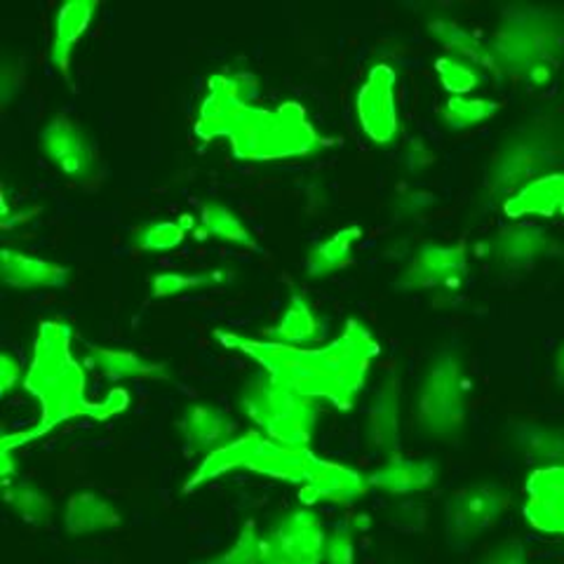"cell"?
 I'll use <instances>...</instances> for the list:
<instances>
[{
    "label": "cell",
    "mask_w": 564,
    "mask_h": 564,
    "mask_svg": "<svg viewBox=\"0 0 564 564\" xmlns=\"http://www.w3.org/2000/svg\"><path fill=\"white\" fill-rule=\"evenodd\" d=\"M259 83L245 70H219L207 80L196 134L205 141L226 137L240 161H292L311 158L332 147L317 132L302 104L263 106L257 101Z\"/></svg>",
    "instance_id": "cell-1"
},
{
    "label": "cell",
    "mask_w": 564,
    "mask_h": 564,
    "mask_svg": "<svg viewBox=\"0 0 564 564\" xmlns=\"http://www.w3.org/2000/svg\"><path fill=\"white\" fill-rule=\"evenodd\" d=\"M215 339L242 352L261 367L263 375L313 402L323 400L350 410L362 393L369 367L379 356V341L358 317H348L339 339L323 348L263 341L231 329H215Z\"/></svg>",
    "instance_id": "cell-2"
},
{
    "label": "cell",
    "mask_w": 564,
    "mask_h": 564,
    "mask_svg": "<svg viewBox=\"0 0 564 564\" xmlns=\"http://www.w3.org/2000/svg\"><path fill=\"white\" fill-rule=\"evenodd\" d=\"M234 470H250L257 475H267V478L296 485L302 506L308 508L315 503L350 506L369 491L367 478L356 468L327 462V458L315 456L313 449L304 445L278 443V440H271L257 431H247L215 454L205 456L184 489L193 491Z\"/></svg>",
    "instance_id": "cell-3"
},
{
    "label": "cell",
    "mask_w": 564,
    "mask_h": 564,
    "mask_svg": "<svg viewBox=\"0 0 564 564\" xmlns=\"http://www.w3.org/2000/svg\"><path fill=\"white\" fill-rule=\"evenodd\" d=\"M70 339L74 332L62 321H45L35 332L24 388L41 402V423L33 426L41 437L66 421H109L130 404L126 388H116L101 402L87 400V377L70 352Z\"/></svg>",
    "instance_id": "cell-4"
},
{
    "label": "cell",
    "mask_w": 564,
    "mask_h": 564,
    "mask_svg": "<svg viewBox=\"0 0 564 564\" xmlns=\"http://www.w3.org/2000/svg\"><path fill=\"white\" fill-rule=\"evenodd\" d=\"M238 402L267 437L285 445H311L317 426V404L313 400L261 372L242 383Z\"/></svg>",
    "instance_id": "cell-5"
},
{
    "label": "cell",
    "mask_w": 564,
    "mask_h": 564,
    "mask_svg": "<svg viewBox=\"0 0 564 564\" xmlns=\"http://www.w3.org/2000/svg\"><path fill=\"white\" fill-rule=\"evenodd\" d=\"M466 375L456 352H440L426 367L416 393L419 431L433 440H454L466 426Z\"/></svg>",
    "instance_id": "cell-6"
},
{
    "label": "cell",
    "mask_w": 564,
    "mask_h": 564,
    "mask_svg": "<svg viewBox=\"0 0 564 564\" xmlns=\"http://www.w3.org/2000/svg\"><path fill=\"white\" fill-rule=\"evenodd\" d=\"M560 35L551 29V22L536 10H516L506 17L497 39L491 43L497 57L499 74H520L527 78L529 70L539 64H551L553 47Z\"/></svg>",
    "instance_id": "cell-7"
},
{
    "label": "cell",
    "mask_w": 564,
    "mask_h": 564,
    "mask_svg": "<svg viewBox=\"0 0 564 564\" xmlns=\"http://www.w3.org/2000/svg\"><path fill=\"white\" fill-rule=\"evenodd\" d=\"M327 532L308 506L292 508L263 532V564H323Z\"/></svg>",
    "instance_id": "cell-8"
},
{
    "label": "cell",
    "mask_w": 564,
    "mask_h": 564,
    "mask_svg": "<svg viewBox=\"0 0 564 564\" xmlns=\"http://www.w3.org/2000/svg\"><path fill=\"white\" fill-rule=\"evenodd\" d=\"M510 506V494L501 485H468L456 489L447 499L445 520L449 539L468 543L482 536L501 520Z\"/></svg>",
    "instance_id": "cell-9"
},
{
    "label": "cell",
    "mask_w": 564,
    "mask_h": 564,
    "mask_svg": "<svg viewBox=\"0 0 564 564\" xmlns=\"http://www.w3.org/2000/svg\"><path fill=\"white\" fill-rule=\"evenodd\" d=\"M356 116L362 132L375 144H391L400 132L398 74L393 66L377 64L367 70L356 95Z\"/></svg>",
    "instance_id": "cell-10"
},
{
    "label": "cell",
    "mask_w": 564,
    "mask_h": 564,
    "mask_svg": "<svg viewBox=\"0 0 564 564\" xmlns=\"http://www.w3.org/2000/svg\"><path fill=\"white\" fill-rule=\"evenodd\" d=\"M468 275L466 245L426 242L398 278L400 290H456Z\"/></svg>",
    "instance_id": "cell-11"
},
{
    "label": "cell",
    "mask_w": 564,
    "mask_h": 564,
    "mask_svg": "<svg viewBox=\"0 0 564 564\" xmlns=\"http://www.w3.org/2000/svg\"><path fill=\"white\" fill-rule=\"evenodd\" d=\"M41 149L47 161L70 180H87L95 174L97 153L93 139L80 122L66 113L52 116L41 130Z\"/></svg>",
    "instance_id": "cell-12"
},
{
    "label": "cell",
    "mask_w": 564,
    "mask_h": 564,
    "mask_svg": "<svg viewBox=\"0 0 564 564\" xmlns=\"http://www.w3.org/2000/svg\"><path fill=\"white\" fill-rule=\"evenodd\" d=\"M522 516L534 532L564 539V464H545L529 473Z\"/></svg>",
    "instance_id": "cell-13"
},
{
    "label": "cell",
    "mask_w": 564,
    "mask_h": 564,
    "mask_svg": "<svg viewBox=\"0 0 564 564\" xmlns=\"http://www.w3.org/2000/svg\"><path fill=\"white\" fill-rule=\"evenodd\" d=\"M400 404L402 383L398 377L386 379L367 410V440L381 454L398 456L400 449Z\"/></svg>",
    "instance_id": "cell-14"
},
{
    "label": "cell",
    "mask_w": 564,
    "mask_h": 564,
    "mask_svg": "<svg viewBox=\"0 0 564 564\" xmlns=\"http://www.w3.org/2000/svg\"><path fill=\"white\" fill-rule=\"evenodd\" d=\"M184 443L198 454H215L234 440V421L209 402H193L182 416Z\"/></svg>",
    "instance_id": "cell-15"
},
{
    "label": "cell",
    "mask_w": 564,
    "mask_h": 564,
    "mask_svg": "<svg viewBox=\"0 0 564 564\" xmlns=\"http://www.w3.org/2000/svg\"><path fill=\"white\" fill-rule=\"evenodd\" d=\"M99 6L93 0H70L55 12V24H52L50 41V64L66 76L74 59V47L78 45L80 35L93 24Z\"/></svg>",
    "instance_id": "cell-16"
},
{
    "label": "cell",
    "mask_w": 564,
    "mask_h": 564,
    "mask_svg": "<svg viewBox=\"0 0 564 564\" xmlns=\"http://www.w3.org/2000/svg\"><path fill=\"white\" fill-rule=\"evenodd\" d=\"M3 282L12 290H52V288H66L70 271L57 261L33 257L20 250H3Z\"/></svg>",
    "instance_id": "cell-17"
},
{
    "label": "cell",
    "mask_w": 564,
    "mask_h": 564,
    "mask_svg": "<svg viewBox=\"0 0 564 564\" xmlns=\"http://www.w3.org/2000/svg\"><path fill=\"white\" fill-rule=\"evenodd\" d=\"M435 480H437L435 462H429V458H404V456L388 458L381 468L367 475L369 489L395 494V497L426 491L429 487L435 485Z\"/></svg>",
    "instance_id": "cell-18"
},
{
    "label": "cell",
    "mask_w": 564,
    "mask_h": 564,
    "mask_svg": "<svg viewBox=\"0 0 564 564\" xmlns=\"http://www.w3.org/2000/svg\"><path fill=\"white\" fill-rule=\"evenodd\" d=\"M87 360L104 379L122 381H165L170 379V367L165 362H153L130 348H109V346H90Z\"/></svg>",
    "instance_id": "cell-19"
},
{
    "label": "cell",
    "mask_w": 564,
    "mask_h": 564,
    "mask_svg": "<svg viewBox=\"0 0 564 564\" xmlns=\"http://www.w3.org/2000/svg\"><path fill=\"white\" fill-rule=\"evenodd\" d=\"M122 524L120 510L95 491H78L66 501L64 529L70 536H90L111 532Z\"/></svg>",
    "instance_id": "cell-20"
},
{
    "label": "cell",
    "mask_w": 564,
    "mask_h": 564,
    "mask_svg": "<svg viewBox=\"0 0 564 564\" xmlns=\"http://www.w3.org/2000/svg\"><path fill=\"white\" fill-rule=\"evenodd\" d=\"M551 240L536 226H513L482 242V254L506 267H527L549 252Z\"/></svg>",
    "instance_id": "cell-21"
},
{
    "label": "cell",
    "mask_w": 564,
    "mask_h": 564,
    "mask_svg": "<svg viewBox=\"0 0 564 564\" xmlns=\"http://www.w3.org/2000/svg\"><path fill=\"white\" fill-rule=\"evenodd\" d=\"M564 200V172L541 174L529 182L503 203V212L510 219L524 217H555L560 215Z\"/></svg>",
    "instance_id": "cell-22"
},
{
    "label": "cell",
    "mask_w": 564,
    "mask_h": 564,
    "mask_svg": "<svg viewBox=\"0 0 564 564\" xmlns=\"http://www.w3.org/2000/svg\"><path fill=\"white\" fill-rule=\"evenodd\" d=\"M429 33L437 45H443L449 57L470 62L482 70H494L499 74L497 57H494L491 45H487L478 33H473L464 24L454 20H433L429 22Z\"/></svg>",
    "instance_id": "cell-23"
},
{
    "label": "cell",
    "mask_w": 564,
    "mask_h": 564,
    "mask_svg": "<svg viewBox=\"0 0 564 564\" xmlns=\"http://www.w3.org/2000/svg\"><path fill=\"white\" fill-rule=\"evenodd\" d=\"M323 332H325V327H323L321 315L315 313L306 294H302V292H294L290 296V304H288L285 313L280 315L278 325L273 329H269L273 339H278L280 344H290V346L313 344L323 337Z\"/></svg>",
    "instance_id": "cell-24"
},
{
    "label": "cell",
    "mask_w": 564,
    "mask_h": 564,
    "mask_svg": "<svg viewBox=\"0 0 564 564\" xmlns=\"http://www.w3.org/2000/svg\"><path fill=\"white\" fill-rule=\"evenodd\" d=\"M360 238H362V228L350 224L341 228V231L332 234L329 238L313 245L311 252L306 254V273L311 278H327L332 273L346 269L352 261V250H356Z\"/></svg>",
    "instance_id": "cell-25"
},
{
    "label": "cell",
    "mask_w": 564,
    "mask_h": 564,
    "mask_svg": "<svg viewBox=\"0 0 564 564\" xmlns=\"http://www.w3.org/2000/svg\"><path fill=\"white\" fill-rule=\"evenodd\" d=\"M200 231L207 238L257 250V238L252 236L250 226L224 203H205L200 207Z\"/></svg>",
    "instance_id": "cell-26"
},
{
    "label": "cell",
    "mask_w": 564,
    "mask_h": 564,
    "mask_svg": "<svg viewBox=\"0 0 564 564\" xmlns=\"http://www.w3.org/2000/svg\"><path fill=\"white\" fill-rule=\"evenodd\" d=\"M231 280V273L228 271H191V273H158L151 280V294L155 299H172V296H182L186 292H200V290H212L219 288L224 282Z\"/></svg>",
    "instance_id": "cell-27"
},
{
    "label": "cell",
    "mask_w": 564,
    "mask_h": 564,
    "mask_svg": "<svg viewBox=\"0 0 564 564\" xmlns=\"http://www.w3.org/2000/svg\"><path fill=\"white\" fill-rule=\"evenodd\" d=\"M499 111V104L485 97H449L443 109H440V118H443L445 128L462 132L478 128L482 122L491 120Z\"/></svg>",
    "instance_id": "cell-28"
},
{
    "label": "cell",
    "mask_w": 564,
    "mask_h": 564,
    "mask_svg": "<svg viewBox=\"0 0 564 564\" xmlns=\"http://www.w3.org/2000/svg\"><path fill=\"white\" fill-rule=\"evenodd\" d=\"M6 501L12 508V513L29 524L47 522L52 508H55L47 494L31 482L6 485Z\"/></svg>",
    "instance_id": "cell-29"
},
{
    "label": "cell",
    "mask_w": 564,
    "mask_h": 564,
    "mask_svg": "<svg viewBox=\"0 0 564 564\" xmlns=\"http://www.w3.org/2000/svg\"><path fill=\"white\" fill-rule=\"evenodd\" d=\"M191 217H182L180 221L165 219V221H151L144 224L134 234V245L144 252H170L180 247L191 231Z\"/></svg>",
    "instance_id": "cell-30"
},
{
    "label": "cell",
    "mask_w": 564,
    "mask_h": 564,
    "mask_svg": "<svg viewBox=\"0 0 564 564\" xmlns=\"http://www.w3.org/2000/svg\"><path fill=\"white\" fill-rule=\"evenodd\" d=\"M435 74L440 78V85H443L452 97H468L470 93L478 90V85L482 80V68L449 55L435 59Z\"/></svg>",
    "instance_id": "cell-31"
},
{
    "label": "cell",
    "mask_w": 564,
    "mask_h": 564,
    "mask_svg": "<svg viewBox=\"0 0 564 564\" xmlns=\"http://www.w3.org/2000/svg\"><path fill=\"white\" fill-rule=\"evenodd\" d=\"M203 564H263V534L254 522H247L226 551Z\"/></svg>",
    "instance_id": "cell-32"
},
{
    "label": "cell",
    "mask_w": 564,
    "mask_h": 564,
    "mask_svg": "<svg viewBox=\"0 0 564 564\" xmlns=\"http://www.w3.org/2000/svg\"><path fill=\"white\" fill-rule=\"evenodd\" d=\"M522 445L539 456L551 458V464H562L564 456V431L557 429H541V426H529L524 433H520Z\"/></svg>",
    "instance_id": "cell-33"
},
{
    "label": "cell",
    "mask_w": 564,
    "mask_h": 564,
    "mask_svg": "<svg viewBox=\"0 0 564 564\" xmlns=\"http://www.w3.org/2000/svg\"><path fill=\"white\" fill-rule=\"evenodd\" d=\"M356 562V529L344 524L327 534L325 564H352Z\"/></svg>",
    "instance_id": "cell-34"
},
{
    "label": "cell",
    "mask_w": 564,
    "mask_h": 564,
    "mask_svg": "<svg viewBox=\"0 0 564 564\" xmlns=\"http://www.w3.org/2000/svg\"><path fill=\"white\" fill-rule=\"evenodd\" d=\"M480 564H527V553L520 541H503L491 549Z\"/></svg>",
    "instance_id": "cell-35"
},
{
    "label": "cell",
    "mask_w": 564,
    "mask_h": 564,
    "mask_svg": "<svg viewBox=\"0 0 564 564\" xmlns=\"http://www.w3.org/2000/svg\"><path fill=\"white\" fill-rule=\"evenodd\" d=\"M435 161L433 149L423 139H412L408 147V167L412 172H423Z\"/></svg>",
    "instance_id": "cell-36"
},
{
    "label": "cell",
    "mask_w": 564,
    "mask_h": 564,
    "mask_svg": "<svg viewBox=\"0 0 564 564\" xmlns=\"http://www.w3.org/2000/svg\"><path fill=\"white\" fill-rule=\"evenodd\" d=\"M22 379V362L14 360V356L10 352H3L0 356V386H3V391L10 393L14 383H20Z\"/></svg>",
    "instance_id": "cell-37"
},
{
    "label": "cell",
    "mask_w": 564,
    "mask_h": 564,
    "mask_svg": "<svg viewBox=\"0 0 564 564\" xmlns=\"http://www.w3.org/2000/svg\"><path fill=\"white\" fill-rule=\"evenodd\" d=\"M14 76H24V68L20 64H6L3 70H0V90H3V104L10 101V97L20 90L22 80H17Z\"/></svg>",
    "instance_id": "cell-38"
},
{
    "label": "cell",
    "mask_w": 564,
    "mask_h": 564,
    "mask_svg": "<svg viewBox=\"0 0 564 564\" xmlns=\"http://www.w3.org/2000/svg\"><path fill=\"white\" fill-rule=\"evenodd\" d=\"M551 78H553V64H539V66H534V68L527 74V80L532 83V85H536V87L549 85Z\"/></svg>",
    "instance_id": "cell-39"
},
{
    "label": "cell",
    "mask_w": 564,
    "mask_h": 564,
    "mask_svg": "<svg viewBox=\"0 0 564 564\" xmlns=\"http://www.w3.org/2000/svg\"><path fill=\"white\" fill-rule=\"evenodd\" d=\"M421 200L426 203V200H433V198H431V196H423V193H416V196H410L408 200L400 203L398 207H400L408 217H414V215H419L421 209H429V207H431V205H421Z\"/></svg>",
    "instance_id": "cell-40"
},
{
    "label": "cell",
    "mask_w": 564,
    "mask_h": 564,
    "mask_svg": "<svg viewBox=\"0 0 564 564\" xmlns=\"http://www.w3.org/2000/svg\"><path fill=\"white\" fill-rule=\"evenodd\" d=\"M553 367H555V377L560 383H564V341L560 344V348L555 350V360H553Z\"/></svg>",
    "instance_id": "cell-41"
},
{
    "label": "cell",
    "mask_w": 564,
    "mask_h": 564,
    "mask_svg": "<svg viewBox=\"0 0 564 564\" xmlns=\"http://www.w3.org/2000/svg\"><path fill=\"white\" fill-rule=\"evenodd\" d=\"M560 215L564 217V200H562V209H560Z\"/></svg>",
    "instance_id": "cell-42"
}]
</instances>
